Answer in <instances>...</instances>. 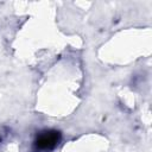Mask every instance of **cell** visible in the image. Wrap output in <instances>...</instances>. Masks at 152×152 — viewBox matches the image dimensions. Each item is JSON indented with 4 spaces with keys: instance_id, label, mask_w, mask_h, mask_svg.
<instances>
[{
    "instance_id": "1",
    "label": "cell",
    "mask_w": 152,
    "mask_h": 152,
    "mask_svg": "<svg viewBox=\"0 0 152 152\" xmlns=\"http://www.w3.org/2000/svg\"><path fill=\"white\" fill-rule=\"evenodd\" d=\"M61 133L56 129H46L40 132L34 139V147L39 151H51L61 141Z\"/></svg>"
}]
</instances>
